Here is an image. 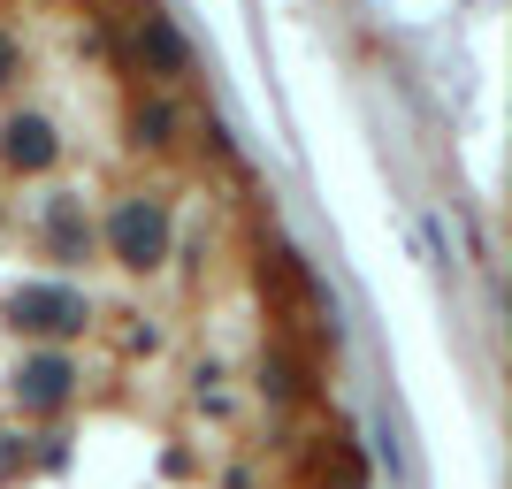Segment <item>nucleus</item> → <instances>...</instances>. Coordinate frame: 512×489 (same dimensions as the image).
I'll return each mask as SVG.
<instances>
[{
	"label": "nucleus",
	"mask_w": 512,
	"mask_h": 489,
	"mask_svg": "<svg viewBox=\"0 0 512 489\" xmlns=\"http://www.w3.org/2000/svg\"><path fill=\"white\" fill-rule=\"evenodd\" d=\"M16 69H23V46H16V39H8V31H0V92L16 85Z\"/></svg>",
	"instance_id": "obj_10"
},
{
	"label": "nucleus",
	"mask_w": 512,
	"mask_h": 489,
	"mask_svg": "<svg viewBox=\"0 0 512 489\" xmlns=\"http://www.w3.org/2000/svg\"><path fill=\"white\" fill-rule=\"evenodd\" d=\"M260 390H268V398H299V367L283 360V352H268V360H260Z\"/></svg>",
	"instance_id": "obj_9"
},
{
	"label": "nucleus",
	"mask_w": 512,
	"mask_h": 489,
	"mask_svg": "<svg viewBox=\"0 0 512 489\" xmlns=\"http://www.w3.org/2000/svg\"><path fill=\"white\" fill-rule=\"evenodd\" d=\"M176 130H184V107L169 100V92H146V100H130V146L146 153H169Z\"/></svg>",
	"instance_id": "obj_7"
},
{
	"label": "nucleus",
	"mask_w": 512,
	"mask_h": 489,
	"mask_svg": "<svg viewBox=\"0 0 512 489\" xmlns=\"http://www.w3.org/2000/svg\"><path fill=\"white\" fill-rule=\"evenodd\" d=\"M77 390H85V375H77V360H69V352H54V344L23 352V367H16V405H23V421H62L69 405H77Z\"/></svg>",
	"instance_id": "obj_3"
},
{
	"label": "nucleus",
	"mask_w": 512,
	"mask_h": 489,
	"mask_svg": "<svg viewBox=\"0 0 512 489\" xmlns=\"http://www.w3.org/2000/svg\"><path fill=\"white\" fill-rule=\"evenodd\" d=\"M0 321L62 352L69 337H85V329H92V298L77 291V283H16V291L0 298Z\"/></svg>",
	"instance_id": "obj_2"
},
{
	"label": "nucleus",
	"mask_w": 512,
	"mask_h": 489,
	"mask_svg": "<svg viewBox=\"0 0 512 489\" xmlns=\"http://www.w3.org/2000/svg\"><path fill=\"white\" fill-rule=\"evenodd\" d=\"M39 245L54 260H92V253H100V222L85 214V199H77V192H62L54 207L39 214Z\"/></svg>",
	"instance_id": "obj_6"
},
{
	"label": "nucleus",
	"mask_w": 512,
	"mask_h": 489,
	"mask_svg": "<svg viewBox=\"0 0 512 489\" xmlns=\"http://www.w3.org/2000/svg\"><path fill=\"white\" fill-rule=\"evenodd\" d=\"M0 169L8 176H54L62 169V130H54V115L16 107V115L0 123Z\"/></svg>",
	"instance_id": "obj_4"
},
{
	"label": "nucleus",
	"mask_w": 512,
	"mask_h": 489,
	"mask_svg": "<svg viewBox=\"0 0 512 489\" xmlns=\"http://www.w3.org/2000/svg\"><path fill=\"white\" fill-rule=\"evenodd\" d=\"M130 62L146 69V77H161V85H169V77H184V69H192V39H184V31H176L161 8H146V16L130 23Z\"/></svg>",
	"instance_id": "obj_5"
},
{
	"label": "nucleus",
	"mask_w": 512,
	"mask_h": 489,
	"mask_svg": "<svg viewBox=\"0 0 512 489\" xmlns=\"http://www.w3.org/2000/svg\"><path fill=\"white\" fill-rule=\"evenodd\" d=\"M100 245H107V260H115L123 276H153V268H169V253H176V222H169L161 199L123 192L100 214Z\"/></svg>",
	"instance_id": "obj_1"
},
{
	"label": "nucleus",
	"mask_w": 512,
	"mask_h": 489,
	"mask_svg": "<svg viewBox=\"0 0 512 489\" xmlns=\"http://www.w3.org/2000/svg\"><path fill=\"white\" fill-rule=\"evenodd\" d=\"M23 474H31V436H23V428H0V489L23 482Z\"/></svg>",
	"instance_id": "obj_8"
}]
</instances>
